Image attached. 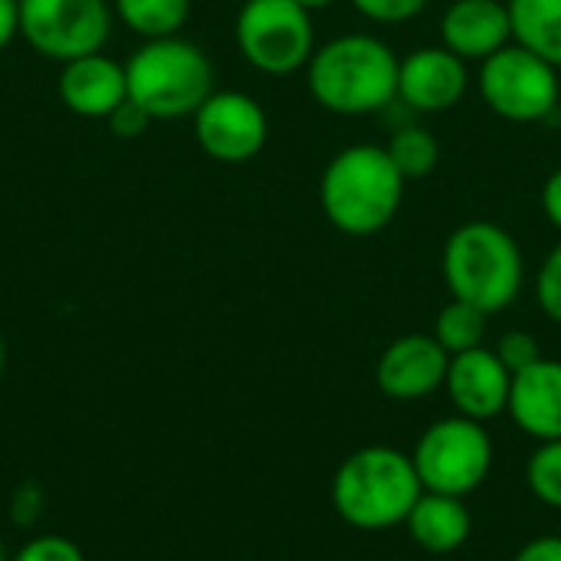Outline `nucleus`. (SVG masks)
Returning a JSON list of instances; mask_svg holds the SVG:
<instances>
[{
	"instance_id": "nucleus-8",
	"label": "nucleus",
	"mask_w": 561,
	"mask_h": 561,
	"mask_svg": "<svg viewBox=\"0 0 561 561\" xmlns=\"http://www.w3.org/2000/svg\"><path fill=\"white\" fill-rule=\"evenodd\" d=\"M233 36L240 56L266 76L299 72L316 53L312 13L296 0H247L237 13Z\"/></svg>"
},
{
	"instance_id": "nucleus-15",
	"label": "nucleus",
	"mask_w": 561,
	"mask_h": 561,
	"mask_svg": "<svg viewBox=\"0 0 561 561\" xmlns=\"http://www.w3.org/2000/svg\"><path fill=\"white\" fill-rule=\"evenodd\" d=\"M59 99L79 118H108L128 99L125 66L102 53L69 59L59 69Z\"/></svg>"
},
{
	"instance_id": "nucleus-28",
	"label": "nucleus",
	"mask_w": 561,
	"mask_h": 561,
	"mask_svg": "<svg viewBox=\"0 0 561 561\" xmlns=\"http://www.w3.org/2000/svg\"><path fill=\"white\" fill-rule=\"evenodd\" d=\"M39 510H43V493H39V486H36V483H23V486H16L13 503H10L13 523H16V526H30V523H36Z\"/></svg>"
},
{
	"instance_id": "nucleus-32",
	"label": "nucleus",
	"mask_w": 561,
	"mask_h": 561,
	"mask_svg": "<svg viewBox=\"0 0 561 561\" xmlns=\"http://www.w3.org/2000/svg\"><path fill=\"white\" fill-rule=\"evenodd\" d=\"M299 7H306L309 13H316V10H325V7H332L335 0H296Z\"/></svg>"
},
{
	"instance_id": "nucleus-18",
	"label": "nucleus",
	"mask_w": 561,
	"mask_h": 561,
	"mask_svg": "<svg viewBox=\"0 0 561 561\" xmlns=\"http://www.w3.org/2000/svg\"><path fill=\"white\" fill-rule=\"evenodd\" d=\"M513 43L561 69V0H510Z\"/></svg>"
},
{
	"instance_id": "nucleus-9",
	"label": "nucleus",
	"mask_w": 561,
	"mask_h": 561,
	"mask_svg": "<svg viewBox=\"0 0 561 561\" xmlns=\"http://www.w3.org/2000/svg\"><path fill=\"white\" fill-rule=\"evenodd\" d=\"M112 33L105 0H20V36L46 59L102 53Z\"/></svg>"
},
{
	"instance_id": "nucleus-33",
	"label": "nucleus",
	"mask_w": 561,
	"mask_h": 561,
	"mask_svg": "<svg viewBox=\"0 0 561 561\" xmlns=\"http://www.w3.org/2000/svg\"><path fill=\"white\" fill-rule=\"evenodd\" d=\"M3 365H7V345H3V339H0V378H3Z\"/></svg>"
},
{
	"instance_id": "nucleus-2",
	"label": "nucleus",
	"mask_w": 561,
	"mask_h": 561,
	"mask_svg": "<svg viewBox=\"0 0 561 561\" xmlns=\"http://www.w3.org/2000/svg\"><path fill=\"white\" fill-rule=\"evenodd\" d=\"M404 174L381 145H348L325 164L319 178V204L325 220L345 237L381 233L404 204Z\"/></svg>"
},
{
	"instance_id": "nucleus-4",
	"label": "nucleus",
	"mask_w": 561,
	"mask_h": 561,
	"mask_svg": "<svg viewBox=\"0 0 561 561\" xmlns=\"http://www.w3.org/2000/svg\"><path fill=\"white\" fill-rule=\"evenodd\" d=\"M440 273L450 299L496 316L510 309L526 286V256L506 227L493 220H470L447 237Z\"/></svg>"
},
{
	"instance_id": "nucleus-12",
	"label": "nucleus",
	"mask_w": 561,
	"mask_h": 561,
	"mask_svg": "<svg viewBox=\"0 0 561 561\" xmlns=\"http://www.w3.org/2000/svg\"><path fill=\"white\" fill-rule=\"evenodd\" d=\"M470 89L467 62L440 46H421L401 59L398 69V99L424 115H437L454 108Z\"/></svg>"
},
{
	"instance_id": "nucleus-16",
	"label": "nucleus",
	"mask_w": 561,
	"mask_h": 561,
	"mask_svg": "<svg viewBox=\"0 0 561 561\" xmlns=\"http://www.w3.org/2000/svg\"><path fill=\"white\" fill-rule=\"evenodd\" d=\"M506 411L526 437L539 444L561 440V362L542 355L536 365L513 375Z\"/></svg>"
},
{
	"instance_id": "nucleus-22",
	"label": "nucleus",
	"mask_w": 561,
	"mask_h": 561,
	"mask_svg": "<svg viewBox=\"0 0 561 561\" xmlns=\"http://www.w3.org/2000/svg\"><path fill=\"white\" fill-rule=\"evenodd\" d=\"M526 486L542 506L561 513V440H546L533 450L526 463Z\"/></svg>"
},
{
	"instance_id": "nucleus-24",
	"label": "nucleus",
	"mask_w": 561,
	"mask_h": 561,
	"mask_svg": "<svg viewBox=\"0 0 561 561\" xmlns=\"http://www.w3.org/2000/svg\"><path fill=\"white\" fill-rule=\"evenodd\" d=\"M536 299L542 306V312L561 325V240L549 250V256L542 260L539 266V276H536Z\"/></svg>"
},
{
	"instance_id": "nucleus-13",
	"label": "nucleus",
	"mask_w": 561,
	"mask_h": 561,
	"mask_svg": "<svg viewBox=\"0 0 561 561\" xmlns=\"http://www.w3.org/2000/svg\"><path fill=\"white\" fill-rule=\"evenodd\" d=\"M510 388H513V371L500 362V355L486 345L450 355L447 381L444 391L457 414L470 421H493L506 414L510 408Z\"/></svg>"
},
{
	"instance_id": "nucleus-23",
	"label": "nucleus",
	"mask_w": 561,
	"mask_h": 561,
	"mask_svg": "<svg viewBox=\"0 0 561 561\" xmlns=\"http://www.w3.org/2000/svg\"><path fill=\"white\" fill-rule=\"evenodd\" d=\"M493 352L500 355V362H503L513 375L526 371L529 365H536V362L542 358L539 339H536L533 332H526V329H510V332H503Z\"/></svg>"
},
{
	"instance_id": "nucleus-25",
	"label": "nucleus",
	"mask_w": 561,
	"mask_h": 561,
	"mask_svg": "<svg viewBox=\"0 0 561 561\" xmlns=\"http://www.w3.org/2000/svg\"><path fill=\"white\" fill-rule=\"evenodd\" d=\"M431 0H352V7L371 20V23H385V26H394V23H408L414 16H421L427 10Z\"/></svg>"
},
{
	"instance_id": "nucleus-14",
	"label": "nucleus",
	"mask_w": 561,
	"mask_h": 561,
	"mask_svg": "<svg viewBox=\"0 0 561 561\" xmlns=\"http://www.w3.org/2000/svg\"><path fill=\"white\" fill-rule=\"evenodd\" d=\"M440 43L463 62H483L513 43L510 7L503 0H454L440 16Z\"/></svg>"
},
{
	"instance_id": "nucleus-27",
	"label": "nucleus",
	"mask_w": 561,
	"mask_h": 561,
	"mask_svg": "<svg viewBox=\"0 0 561 561\" xmlns=\"http://www.w3.org/2000/svg\"><path fill=\"white\" fill-rule=\"evenodd\" d=\"M108 128H112V135H118V138H138V135H145L148 131V125L154 122L138 102H131V99H125L108 118Z\"/></svg>"
},
{
	"instance_id": "nucleus-20",
	"label": "nucleus",
	"mask_w": 561,
	"mask_h": 561,
	"mask_svg": "<svg viewBox=\"0 0 561 561\" xmlns=\"http://www.w3.org/2000/svg\"><path fill=\"white\" fill-rule=\"evenodd\" d=\"M486 319H490V316L480 312L477 306L460 302V299H450V302L437 312L434 339L444 345L447 355H460V352L480 348L483 339H486Z\"/></svg>"
},
{
	"instance_id": "nucleus-17",
	"label": "nucleus",
	"mask_w": 561,
	"mask_h": 561,
	"mask_svg": "<svg viewBox=\"0 0 561 561\" xmlns=\"http://www.w3.org/2000/svg\"><path fill=\"white\" fill-rule=\"evenodd\" d=\"M404 526L417 549H424L431 556H450L467 546V539L473 533V516H470L463 496L424 490Z\"/></svg>"
},
{
	"instance_id": "nucleus-11",
	"label": "nucleus",
	"mask_w": 561,
	"mask_h": 561,
	"mask_svg": "<svg viewBox=\"0 0 561 561\" xmlns=\"http://www.w3.org/2000/svg\"><path fill=\"white\" fill-rule=\"evenodd\" d=\"M447 368L450 355L434 335L408 332L381 352L375 381L381 394H388L391 401H421L444 388Z\"/></svg>"
},
{
	"instance_id": "nucleus-5",
	"label": "nucleus",
	"mask_w": 561,
	"mask_h": 561,
	"mask_svg": "<svg viewBox=\"0 0 561 561\" xmlns=\"http://www.w3.org/2000/svg\"><path fill=\"white\" fill-rule=\"evenodd\" d=\"M128 99L154 122L194 115L214 92V66L207 53L184 36L145 39L125 62Z\"/></svg>"
},
{
	"instance_id": "nucleus-30",
	"label": "nucleus",
	"mask_w": 561,
	"mask_h": 561,
	"mask_svg": "<svg viewBox=\"0 0 561 561\" xmlns=\"http://www.w3.org/2000/svg\"><path fill=\"white\" fill-rule=\"evenodd\" d=\"M542 210H546L549 224L561 233V168H556L542 184Z\"/></svg>"
},
{
	"instance_id": "nucleus-1",
	"label": "nucleus",
	"mask_w": 561,
	"mask_h": 561,
	"mask_svg": "<svg viewBox=\"0 0 561 561\" xmlns=\"http://www.w3.org/2000/svg\"><path fill=\"white\" fill-rule=\"evenodd\" d=\"M401 56L375 33H342L316 46L306 82L312 99L335 115H375L398 99Z\"/></svg>"
},
{
	"instance_id": "nucleus-21",
	"label": "nucleus",
	"mask_w": 561,
	"mask_h": 561,
	"mask_svg": "<svg viewBox=\"0 0 561 561\" xmlns=\"http://www.w3.org/2000/svg\"><path fill=\"white\" fill-rule=\"evenodd\" d=\"M385 148H388L394 168L404 174V181L427 178L440 161V145L424 125H401Z\"/></svg>"
},
{
	"instance_id": "nucleus-6",
	"label": "nucleus",
	"mask_w": 561,
	"mask_h": 561,
	"mask_svg": "<svg viewBox=\"0 0 561 561\" xmlns=\"http://www.w3.org/2000/svg\"><path fill=\"white\" fill-rule=\"evenodd\" d=\"M414 470L431 493L470 496L480 490L493 470L496 450L480 421L463 414L434 421L414 444Z\"/></svg>"
},
{
	"instance_id": "nucleus-31",
	"label": "nucleus",
	"mask_w": 561,
	"mask_h": 561,
	"mask_svg": "<svg viewBox=\"0 0 561 561\" xmlns=\"http://www.w3.org/2000/svg\"><path fill=\"white\" fill-rule=\"evenodd\" d=\"M20 33V0H0V49Z\"/></svg>"
},
{
	"instance_id": "nucleus-34",
	"label": "nucleus",
	"mask_w": 561,
	"mask_h": 561,
	"mask_svg": "<svg viewBox=\"0 0 561 561\" xmlns=\"http://www.w3.org/2000/svg\"><path fill=\"white\" fill-rule=\"evenodd\" d=\"M0 561H7V556H3V542H0Z\"/></svg>"
},
{
	"instance_id": "nucleus-3",
	"label": "nucleus",
	"mask_w": 561,
	"mask_h": 561,
	"mask_svg": "<svg viewBox=\"0 0 561 561\" xmlns=\"http://www.w3.org/2000/svg\"><path fill=\"white\" fill-rule=\"evenodd\" d=\"M421 493L424 483L411 454L385 444L348 454L332 477V506L339 519L362 533L404 526Z\"/></svg>"
},
{
	"instance_id": "nucleus-26",
	"label": "nucleus",
	"mask_w": 561,
	"mask_h": 561,
	"mask_svg": "<svg viewBox=\"0 0 561 561\" xmlns=\"http://www.w3.org/2000/svg\"><path fill=\"white\" fill-rule=\"evenodd\" d=\"M13 561H85V556L79 552L76 542L62 539V536H39V539H30Z\"/></svg>"
},
{
	"instance_id": "nucleus-19",
	"label": "nucleus",
	"mask_w": 561,
	"mask_h": 561,
	"mask_svg": "<svg viewBox=\"0 0 561 561\" xmlns=\"http://www.w3.org/2000/svg\"><path fill=\"white\" fill-rule=\"evenodd\" d=\"M115 13L138 36L161 39L178 36V30L187 23L191 0H115Z\"/></svg>"
},
{
	"instance_id": "nucleus-7",
	"label": "nucleus",
	"mask_w": 561,
	"mask_h": 561,
	"mask_svg": "<svg viewBox=\"0 0 561 561\" xmlns=\"http://www.w3.org/2000/svg\"><path fill=\"white\" fill-rule=\"evenodd\" d=\"M477 85L490 112L516 125L549 122L559 112V69L519 43H510L483 59Z\"/></svg>"
},
{
	"instance_id": "nucleus-10",
	"label": "nucleus",
	"mask_w": 561,
	"mask_h": 561,
	"mask_svg": "<svg viewBox=\"0 0 561 561\" xmlns=\"http://www.w3.org/2000/svg\"><path fill=\"white\" fill-rule=\"evenodd\" d=\"M191 118L201 151L220 164L253 161L270 138V118L263 105L237 89L210 92Z\"/></svg>"
},
{
	"instance_id": "nucleus-29",
	"label": "nucleus",
	"mask_w": 561,
	"mask_h": 561,
	"mask_svg": "<svg viewBox=\"0 0 561 561\" xmlns=\"http://www.w3.org/2000/svg\"><path fill=\"white\" fill-rule=\"evenodd\" d=\"M513 561H561V536L529 539Z\"/></svg>"
}]
</instances>
